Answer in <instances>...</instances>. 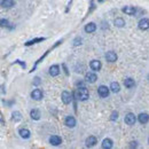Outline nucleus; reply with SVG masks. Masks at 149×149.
<instances>
[{"instance_id":"f257e3e1","label":"nucleus","mask_w":149,"mask_h":149,"mask_svg":"<svg viewBox=\"0 0 149 149\" xmlns=\"http://www.w3.org/2000/svg\"><path fill=\"white\" fill-rule=\"evenodd\" d=\"M74 99L78 100V101H86L90 97V93H88V90L85 86H81V87H79L74 91Z\"/></svg>"},{"instance_id":"f03ea898","label":"nucleus","mask_w":149,"mask_h":149,"mask_svg":"<svg viewBox=\"0 0 149 149\" xmlns=\"http://www.w3.org/2000/svg\"><path fill=\"white\" fill-rule=\"evenodd\" d=\"M63 41H64V39H60V40H57V41H56L55 44H54V45H53V46H52V47H51L49 49H47V51L45 52V54H44V55H42V56H40V57L38 58L37 61H36V63H35V65L32 67V70H31L30 72H32V71H35V70H36V68H37V65H38V64H39V63H40V62H41V61H42V60H44V58H45L46 56L48 55V54H49V53H51V52H52V51H53L54 48H56V47H57L58 45H61V44H62Z\"/></svg>"},{"instance_id":"7ed1b4c3","label":"nucleus","mask_w":149,"mask_h":149,"mask_svg":"<svg viewBox=\"0 0 149 149\" xmlns=\"http://www.w3.org/2000/svg\"><path fill=\"white\" fill-rule=\"evenodd\" d=\"M109 92H110L109 87H107V86H104V85H101V86H99V87H97V94H99V95H100V97H102V99L108 97Z\"/></svg>"},{"instance_id":"20e7f679","label":"nucleus","mask_w":149,"mask_h":149,"mask_svg":"<svg viewBox=\"0 0 149 149\" xmlns=\"http://www.w3.org/2000/svg\"><path fill=\"white\" fill-rule=\"evenodd\" d=\"M61 99H62L64 104H70L71 101H72V94L68 92V91H63L61 94Z\"/></svg>"},{"instance_id":"39448f33","label":"nucleus","mask_w":149,"mask_h":149,"mask_svg":"<svg viewBox=\"0 0 149 149\" xmlns=\"http://www.w3.org/2000/svg\"><path fill=\"white\" fill-rule=\"evenodd\" d=\"M64 124H65V126H68L70 129H74V126H76V124H77L76 118H74V116H67L65 119H64Z\"/></svg>"},{"instance_id":"423d86ee","label":"nucleus","mask_w":149,"mask_h":149,"mask_svg":"<svg viewBox=\"0 0 149 149\" xmlns=\"http://www.w3.org/2000/svg\"><path fill=\"white\" fill-rule=\"evenodd\" d=\"M31 97H32L33 100H36V101H40V100H42V97H44V93H42L41 90L36 88V90H33V91L31 92Z\"/></svg>"},{"instance_id":"0eeeda50","label":"nucleus","mask_w":149,"mask_h":149,"mask_svg":"<svg viewBox=\"0 0 149 149\" xmlns=\"http://www.w3.org/2000/svg\"><path fill=\"white\" fill-rule=\"evenodd\" d=\"M125 123L127 124V125H130V126H132V125H134L135 124V122H136V118H135V115L134 113H132V112H129L126 116H125Z\"/></svg>"},{"instance_id":"6e6552de","label":"nucleus","mask_w":149,"mask_h":149,"mask_svg":"<svg viewBox=\"0 0 149 149\" xmlns=\"http://www.w3.org/2000/svg\"><path fill=\"white\" fill-rule=\"evenodd\" d=\"M122 12H123L124 14H126V15L133 16V15H135V13H136V8H135L134 6H125V7L122 9Z\"/></svg>"},{"instance_id":"1a4fd4ad","label":"nucleus","mask_w":149,"mask_h":149,"mask_svg":"<svg viewBox=\"0 0 149 149\" xmlns=\"http://www.w3.org/2000/svg\"><path fill=\"white\" fill-rule=\"evenodd\" d=\"M90 68H91L93 71H99V70H101V68H102V63H101L99 60H92L91 63H90Z\"/></svg>"},{"instance_id":"9d476101","label":"nucleus","mask_w":149,"mask_h":149,"mask_svg":"<svg viewBox=\"0 0 149 149\" xmlns=\"http://www.w3.org/2000/svg\"><path fill=\"white\" fill-rule=\"evenodd\" d=\"M138 26H139V29L140 30H142V31H146V30H148L149 28V21L147 17H145V19H141L139 21V24H138Z\"/></svg>"},{"instance_id":"9b49d317","label":"nucleus","mask_w":149,"mask_h":149,"mask_svg":"<svg viewBox=\"0 0 149 149\" xmlns=\"http://www.w3.org/2000/svg\"><path fill=\"white\" fill-rule=\"evenodd\" d=\"M96 143H97V139H96L94 135H90V136L86 139V141H85V145H86V147H88V148L94 147Z\"/></svg>"},{"instance_id":"f8f14e48","label":"nucleus","mask_w":149,"mask_h":149,"mask_svg":"<svg viewBox=\"0 0 149 149\" xmlns=\"http://www.w3.org/2000/svg\"><path fill=\"white\" fill-rule=\"evenodd\" d=\"M49 143L52 145V146H60L61 143H62V139H61V136H58V135H52L51 138H49Z\"/></svg>"},{"instance_id":"ddd939ff","label":"nucleus","mask_w":149,"mask_h":149,"mask_svg":"<svg viewBox=\"0 0 149 149\" xmlns=\"http://www.w3.org/2000/svg\"><path fill=\"white\" fill-rule=\"evenodd\" d=\"M84 30H85V32H87V33H93V32H95V30H96V24H95L94 22H90V23H87V24L85 25Z\"/></svg>"},{"instance_id":"4468645a","label":"nucleus","mask_w":149,"mask_h":149,"mask_svg":"<svg viewBox=\"0 0 149 149\" xmlns=\"http://www.w3.org/2000/svg\"><path fill=\"white\" fill-rule=\"evenodd\" d=\"M117 58H118V56L117 54L115 53V52H112V51H109V52H107V54H106V60L108 61V62H116L117 61Z\"/></svg>"},{"instance_id":"2eb2a0df","label":"nucleus","mask_w":149,"mask_h":149,"mask_svg":"<svg viewBox=\"0 0 149 149\" xmlns=\"http://www.w3.org/2000/svg\"><path fill=\"white\" fill-rule=\"evenodd\" d=\"M96 79H97V77L94 72H87L85 74V80L87 83H90V84H94L96 81Z\"/></svg>"},{"instance_id":"dca6fc26","label":"nucleus","mask_w":149,"mask_h":149,"mask_svg":"<svg viewBox=\"0 0 149 149\" xmlns=\"http://www.w3.org/2000/svg\"><path fill=\"white\" fill-rule=\"evenodd\" d=\"M44 40H46L45 37L35 38V39H31V40H28L26 42H24V46H31V45H35V44H38V42H42Z\"/></svg>"},{"instance_id":"f3484780","label":"nucleus","mask_w":149,"mask_h":149,"mask_svg":"<svg viewBox=\"0 0 149 149\" xmlns=\"http://www.w3.org/2000/svg\"><path fill=\"white\" fill-rule=\"evenodd\" d=\"M138 119L140 122V124H147L149 120V117H148V113L147 112H141L139 116H138Z\"/></svg>"},{"instance_id":"a211bd4d","label":"nucleus","mask_w":149,"mask_h":149,"mask_svg":"<svg viewBox=\"0 0 149 149\" xmlns=\"http://www.w3.org/2000/svg\"><path fill=\"white\" fill-rule=\"evenodd\" d=\"M49 74H51L52 77H56V76H58V74H60V67H58L57 64L52 65V67L49 68Z\"/></svg>"},{"instance_id":"6ab92c4d","label":"nucleus","mask_w":149,"mask_h":149,"mask_svg":"<svg viewBox=\"0 0 149 149\" xmlns=\"http://www.w3.org/2000/svg\"><path fill=\"white\" fill-rule=\"evenodd\" d=\"M14 5H15L14 0H1L0 2V6H2L3 8H12Z\"/></svg>"},{"instance_id":"aec40b11","label":"nucleus","mask_w":149,"mask_h":149,"mask_svg":"<svg viewBox=\"0 0 149 149\" xmlns=\"http://www.w3.org/2000/svg\"><path fill=\"white\" fill-rule=\"evenodd\" d=\"M112 146H113V141L109 138H107L102 141V148L103 149H110L112 148Z\"/></svg>"},{"instance_id":"412c9836","label":"nucleus","mask_w":149,"mask_h":149,"mask_svg":"<svg viewBox=\"0 0 149 149\" xmlns=\"http://www.w3.org/2000/svg\"><path fill=\"white\" fill-rule=\"evenodd\" d=\"M19 136L23 138V139H29L31 136V132L28 130V129H21L19 131Z\"/></svg>"},{"instance_id":"4be33fe9","label":"nucleus","mask_w":149,"mask_h":149,"mask_svg":"<svg viewBox=\"0 0 149 149\" xmlns=\"http://www.w3.org/2000/svg\"><path fill=\"white\" fill-rule=\"evenodd\" d=\"M109 90L111 91L112 93H118V92L120 91V85H119V83H117V81H112L111 84H110Z\"/></svg>"},{"instance_id":"5701e85b","label":"nucleus","mask_w":149,"mask_h":149,"mask_svg":"<svg viewBox=\"0 0 149 149\" xmlns=\"http://www.w3.org/2000/svg\"><path fill=\"white\" fill-rule=\"evenodd\" d=\"M30 116H31V118H32V119H35V120H39V119H40L41 113H40V111H39L38 109H32V110L30 111Z\"/></svg>"},{"instance_id":"b1692460","label":"nucleus","mask_w":149,"mask_h":149,"mask_svg":"<svg viewBox=\"0 0 149 149\" xmlns=\"http://www.w3.org/2000/svg\"><path fill=\"white\" fill-rule=\"evenodd\" d=\"M124 85H125L126 88H132V87L135 85V81H134V79H132V78H125V79H124Z\"/></svg>"},{"instance_id":"393cba45","label":"nucleus","mask_w":149,"mask_h":149,"mask_svg":"<svg viewBox=\"0 0 149 149\" xmlns=\"http://www.w3.org/2000/svg\"><path fill=\"white\" fill-rule=\"evenodd\" d=\"M22 119V115H21V112L19 111H14L13 112V115H12V120L13 122H15V123H17Z\"/></svg>"},{"instance_id":"a878e982","label":"nucleus","mask_w":149,"mask_h":149,"mask_svg":"<svg viewBox=\"0 0 149 149\" xmlns=\"http://www.w3.org/2000/svg\"><path fill=\"white\" fill-rule=\"evenodd\" d=\"M115 25L118 28H123L125 25V21L122 17H117V19H115Z\"/></svg>"},{"instance_id":"bb28decb","label":"nucleus","mask_w":149,"mask_h":149,"mask_svg":"<svg viewBox=\"0 0 149 149\" xmlns=\"http://www.w3.org/2000/svg\"><path fill=\"white\" fill-rule=\"evenodd\" d=\"M0 26L1 28H9V21L6 19H0Z\"/></svg>"},{"instance_id":"cd10ccee","label":"nucleus","mask_w":149,"mask_h":149,"mask_svg":"<svg viewBox=\"0 0 149 149\" xmlns=\"http://www.w3.org/2000/svg\"><path fill=\"white\" fill-rule=\"evenodd\" d=\"M13 64H19L21 67H22V69H25L26 68V64H25V62H23V61H21V60H16Z\"/></svg>"},{"instance_id":"c85d7f7f","label":"nucleus","mask_w":149,"mask_h":149,"mask_svg":"<svg viewBox=\"0 0 149 149\" xmlns=\"http://www.w3.org/2000/svg\"><path fill=\"white\" fill-rule=\"evenodd\" d=\"M117 119H118V112H117V111H112L111 112V116H110V120L115 122V120H117Z\"/></svg>"},{"instance_id":"c756f323","label":"nucleus","mask_w":149,"mask_h":149,"mask_svg":"<svg viewBox=\"0 0 149 149\" xmlns=\"http://www.w3.org/2000/svg\"><path fill=\"white\" fill-rule=\"evenodd\" d=\"M81 41H83V39H81L80 37L74 38V46H79V45H81Z\"/></svg>"},{"instance_id":"7c9ffc66","label":"nucleus","mask_w":149,"mask_h":149,"mask_svg":"<svg viewBox=\"0 0 149 149\" xmlns=\"http://www.w3.org/2000/svg\"><path fill=\"white\" fill-rule=\"evenodd\" d=\"M40 83H41L40 78H39V77H36V78H35V80H33V85H35V86H38Z\"/></svg>"},{"instance_id":"2f4dec72","label":"nucleus","mask_w":149,"mask_h":149,"mask_svg":"<svg viewBox=\"0 0 149 149\" xmlns=\"http://www.w3.org/2000/svg\"><path fill=\"white\" fill-rule=\"evenodd\" d=\"M130 147H131V148H136V147H138V142H136V141H134V142H131Z\"/></svg>"},{"instance_id":"473e14b6","label":"nucleus","mask_w":149,"mask_h":149,"mask_svg":"<svg viewBox=\"0 0 149 149\" xmlns=\"http://www.w3.org/2000/svg\"><path fill=\"white\" fill-rule=\"evenodd\" d=\"M62 67H63V69H64V72H65V74H67V76H69V71H68V68H67V65L63 63V64H62Z\"/></svg>"},{"instance_id":"72a5a7b5","label":"nucleus","mask_w":149,"mask_h":149,"mask_svg":"<svg viewBox=\"0 0 149 149\" xmlns=\"http://www.w3.org/2000/svg\"><path fill=\"white\" fill-rule=\"evenodd\" d=\"M0 123L3 124V117H2V112L0 111Z\"/></svg>"},{"instance_id":"f704fd0d","label":"nucleus","mask_w":149,"mask_h":149,"mask_svg":"<svg viewBox=\"0 0 149 149\" xmlns=\"http://www.w3.org/2000/svg\"><path fill=\"white\" fill-rule=\"evenodd\" d=\"M104 0H97V2H103Z\"/></svg>"}]
</instances>
